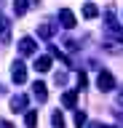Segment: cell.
<instances>
[{"label":"cell","instance_id":"1","mask_svg":"<svg viewBox=\"0 0 123 128\" xmlns=\"http://www.w3.org/2000/svg\"><path fill=\"white\" fill-rule=\"evenodd\" d=\"M96 88L102 91V94L112 91V88H115V78L110 75V72H99V78H96Z\"/></svg>","mask_w":123,"mask_h":128},{"label":"cell","instance_id":"2","mask_svg":"<svg viewBox=\"0 0 123 128\" xmlns=\"http://www.w3.org/2000/svg\"><path fill=\"white\" fill-rule=\"evenodd\" d=\"M11 78H14V83H24V80H27L24 62H14V67H11Z\"/></svg>","mask_w":123,"mask_h":128},{"label":"cell","instance_id":"3","mask_svg":"<svg viewBox=\"0 0 123 128\" xmlns=\"http://www.w3.org/2000/svg\"><path fill=\"white\" fill-rule=\"evenodd\" d=\"M59 22H62V27L72 30V27H75V14L70 11V8H62V11H59Z\"/></svg>","mask_w":123,"mask_h":128},{"label":"cell","instance_id":"4","mask_svg":"<svg viewBox=\"0 0 123 128\" xmlns=\"http://www.w3.org/2000/svg\"><path fill=\"white\" fill-rule=\"evenodd\" d=\"M78 91H80V88H75V91H67V94L62 96V104H64L67 110H75V104H78Z\"/></svg>","mask_w":123,"mask_h":128},{"label":"cell","instance_id":"5","mask_svg":"<svg viewBox=\"0 0 123 128\" xmlns=\"http://www.w3.org/2000/svg\"><path fill=\"white\" fill-rule=\"evenodd\" d=\"M19 51H22L24 56H32L35 54V40L32 38H22L19 40Z\"/></svg>","mask_w":123,"mask_h":128},{"label":"cell","instance_id":"6","mask_svg":"<svg viewBox=\"0 0 123 128\" xmlns=\"http://www.w3.org/2000/svg\"><path fill=\"white\" fill-rule=\"evenodd\" d=\"M32 94H35L38 102H46V99H48V86H46V83H35V86H32Z\"/></svg>","mask_w":123,"mask_h":128},{"label":"cell","instance_id":"7","mask_svg":"<svg viewBox=\"0 0 123 128\" xmlns=\"http://www.w3.org/2000/svg\"><path fill=\"white\" fill-rule=\"evenodd\" d=\"M35 70L38 72H48L51 70V56H38V59H35Z\"/></svg>","mask_w":123,"mask_h":128},{"label":"cell","instance_id":"8","mask_svg":"<svg viewBox=\"0 0 123 128\" xmlns=\"http://www.w3.org/2000/svg\"><path fill=\"white\" fill-rule=\"evenodd\" d=\"M24 107H27V96H14V99H11V110L14 112H24Z\"/></svg>","mask_w":123,"mask_h":128},{"label":"cell","instance_id":"9","mask_svg":"<svg viewBox=\"0 0 123 128\" xmlns=\"http://www.w3.org/2000/svg\"><path fill=\"white\" fill-rule=\"evenodd\" d=\"M27 8H30V0H14V14L16 16L27 14Z\"/></svg>","mask_w":123,"mask_h":128},{"label":"cell","instance_id":"10","mask_svg":"<svg viewBox=\"0 0 123 128\" xmlns=\"http://www.w3.org/2000/svg\"><path fill=\"white\" fill-rule=\"evenodd\" d=\"M83 16H86V19H96V16H99V8L94 6V3H86V6H83Z\"/></svg>","mask_w":123,"mask_h":128},{"label":"cell","instance_id":"11","mask_svg":"<svg viewBox=\"0 0 123 128\" xmlns=\"http://www.w3.org/2000/svg\"><path fill=\"white\" fill-rule=\"evenodd\" d=\"M24 123H27V128H35V126H38V110H27Z\"/></svg>","mask_w":123,"mask_h":128},{"label":"cell","instance_id":"12","mask_svg":"<svg viewBox=\"0 0 123 128\" xmlns=\"http://www.w3.org/2000/svg\"><path fill=\"white\" fill-rule=\"evenodd\" d=\"M51 123H54V128H64L67 126V120H64V115H62V112H54V118H51Z\"/></svg>","mask_w":123,"mask_h":128},{"label":"cell","instance_id":"13","mask_svg":"<svg viewBox=\"0 0 123 128\" xmlns=\"http://www.w3.org/2000/svg\"><path fill=\"white\" fill-rule=\"evenodd\" d=\"M38 35H40V38H51V35H54V27H51V24H40V27H38Z\"/></svg>","mask_w":123,"mask_h":128},{"label":"cell","instance_id":"14","mask_svg":"<svg viewBox=\"0 0 123 128\" xmlns=\"http://www.w3.org/2000/svg\"><path fill=\"white\" fill-rule=\"evenodd\" d=\"M75 126H78V128H83V126H86V112H80V110L75 112Z\"/></svg>","mask_w":123,"mask_h":128},{"label":"cell","instance_id":"15","mask_svg":"<svg viewBox=\"0 0 123 128\" xmlns=\"http://www.w3.org/2000/svg\"><path fill=\"white\" fill-rule=\"evenodd\" d=\"M86 83H88V78H86V72H80L78 75V88H86Z\"/></svg>","mask_w":123,"mask_h":128},{"label":"cell","instance_id":"16","mask_svg":"<svg viewBox=\"0 0 123 128\" xmlns=\"http://www.w3.org/2000/svg\"><path fill=\"white\" fill-rule=\"evenodd\" d=\"M91 128H110V126H102V123H91Z\"/></svg>","mask_w":123,"mask_h":128},{"label":"cell","instance_id":"17","mask_svg":"<svg viewBox=\"0 0 123 128\" xmlns=\"http://www.w3.org/2000/svg\"><path fill=\"white\" fill-rule=\"evenodd\" d=\"M118 102H120V104H123V91H120V94H118Z\"/></svg>","mask_w":123,"mask_h":128},{"label":"cell","instance_id":"18","mask_svg":"<svg viewBox=\"0 0 123 128\" xmlns=\"http://www.w3.org/2000/svg\"><path fill=\"white\" fill-rule=\"evenodd\" d=\"M0 32H3V22H0Z\"/></svg>","mask_w":123,"mask_h":128}]
</instances>
